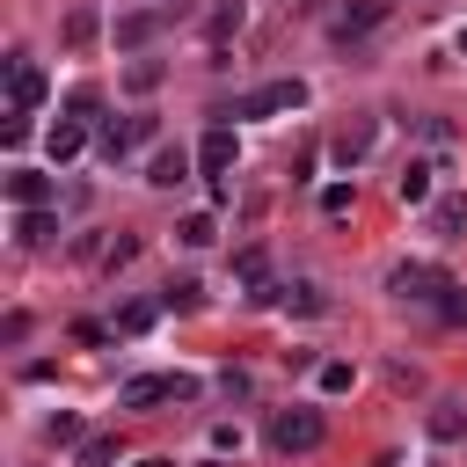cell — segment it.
<instances>
[{
    "instance_id": "cell-1",
    "label": "cell",
    "mask_w": 467,
    "mask_h": 467,
    "mask_svg": "<svg viewBox=\"0 0 467 467\" xmlns=\"http://www.w3.org/2000/svg\"><path fill=\"white\" fill-rule=\"evenodd\" d=\"M321 438H328L321 409H277V416H270V445H277V452H314Z\"/></svg>"
},
{
    "instance_id": "cell-2",
    "label": "cell",
    "mask_w": 467,
    "mask_h": 467,
    "mask_svg": "<svg viewBox=\"0 0 467 467\" xmlns=\"http://www.w3.org/2000/svg\"><path fill=\"white\" fill-rule=\"evenodd\" d=\"M452 277L438 270V263H401L394 277H387V292L401 299V306H438V292H445Z\"/></svg>"
},
{
    "instance_id": "cell-3",
    "label": "cell",
    "mask_w": 467,
    "mask_h": 467,
    "mask_svg": "<svg viewBox=\"0 0 467 467\" xmlns=\"http://www.w3.org/2000/svg\"><path fill=\"white\" fill-rule=\"evenodd\" d=\"M306 102V80H263V88H248L241 102H234V117H285V109H299Z\"/></svg>"
},
{
    "instance_id": "cell-4",
    "label": "cell",
    "mask_w": 467,
    "mask_h": 467,
    "mask_svg": "<svg viewBox=\"0 0 467 467\" xmlns=\"http://www.w3.org/2000/svg\"><path fill=\"white\" fill-rule=\"evenodd\" d=\"M372 139H379V117H343V124H336V139H328L336 168H358V161L372 153Z\"/></svg>"
},
{
    "instance_id": "cell-5",
    "label": "cell",
    "mask_w": 467,
    "mask_h": 467,
    "mask_svg": "<svg viewBox=\"0 0 467 467\" xmlns=\"http://www.w3.org/2000/svg\"><path fill=\"white\" fill-rule=\"evenodd\" d=\"M153 139V117H124V124H102L95 131V146H102V161H124L131 146H146Z\"/></svg>"
},
{
    "instance_id": "cell-6",
    "label": "cell",
    "mask_w": 467,
    "mask_h": 467,
    "mask_svg": "<svg viewBox=\"0 0 467 467\" xmlns=\"http://www.w3.org/2000/svg\"><path fill=\"white\" fill-rule=\"evenodd\" d=\"M175 7H146V15H117V51H146L153 36H161V22H168Z\"/></svg>"
},
{
    "instance_id": "cell-7",
    "label": "cell",
    "mask_w": 467,
    "mask_h": 467,
    "mask_svg": "<svg viewBox=\"0 0 467 467\" xmlns=\"http://www.w3.org/2000/svg\"><path fill=\"white\" fill-rule=\"evenodd\" d=\"M7 95H15V109L29 117V109L44 102V66H29V58L15 51V58H7Z\"/></svg>"
},
{
    "instance_id": "cell-8",
    "label": "cell",
    "mask_w": 467,
    "mask_h": 467,
    "mask_svg": "<svg viewBox=\"0 0 467 467\" xmlns=\"http://www.w3.org/2000/svg\"><path fill=\"white\" fill-rule=\"evenodd\" d=\"M117 401H124V409H153V401H175V372H139V379H124V387H117Z\"/></svg>"
},
{
    "instance_id": "cell-9",
    "label": "cell",
    "mask_w": 467,
    "mask_h": 467,
    "mask_svg": "<svg viewBox=\"0 0 467 467\" xmlns=\"http://www.w3.org/2000/svg\"><path fill=\"white\" fill-rule=\"evenodd\" d=\"M234 161H241V146H234V131H226V124H219V131H204V139H197V168H204V175H212V182H219V175H226V168H234Z\"/></svg>"
},
{
    "instance_id": "cell-10",
    "label": "cell",
    "mask_w": 467,
    "mask_h": 467,
    "mask_svg": "<svg viewBox=\"0 0 467 467\" xmlns=\"http://www.w3.org/2000/svg\"><path fill=\"white\" fill-rule=\"evenodd\" d=\"M190 161H197V153H182V146H161V153L146 161V182H153V190H175V182H190Z\"/></svg>"
},
{
    "instance_id": "cell-11",
    "label": "cell",
    "mask_w": 467,
    "mask_h": 467,
    "mask_svg": "<svg viewBox=\"0 0 467 467\" xmlns=\"http://www.w3.org/2000/svg\"><path fill=\"white\" fill-rule=\"evenodd\" d=\"M234 277H241V285H248V292H255V299H277V292H270V255H263V241H255V248H241V255H234Z\"/></svg>"
},
{
    "instance_id": "cell-12",
    "label": "cell",
    "mask_w": 467,
    "mask_h": 467,
    "mask_svg": "<svg viewBox=\"0 0 467 467\" xmlns=\"http://www.w3.org/2000/svg\"><path fill=\"white\" fill-rule=\"evenodd\" d=\"M387 7H394V0H350V7L336 15V36H343V44H350V36H365L372 22H387Z\"/></svg>"
},
{
    "instance_id": "cell-13",
    "label": "cell",
    "mask_w": 467,
    "mask_h": 467,
    "mask_svg": "<svg viewBox=\"0 0 467 467\" xmlns=\"http://www.w3.org/2000/svg\"><path fill=\"white\" fill-rule=\"evenodd\" d=\"M44 146H51V161H73V153L88 146V124H80V117H58V124L44 131Z\"/></svg>"
},
{
    "instance_id": "cell-14",
    "label": "cell",
    "mask_w": 467,
    "mask_h": 467,
    "mask_svg": "<svg viewBox=\"0 0 467 467\" xmlns=\"http://www.w3.org/2000/svg\"><path fill=\"white\" fill-rule=\"evenodd\" d=\"M51 234H58V219H51L44 204H22V219H15V241H22V248H44Z\"/></svg>"
},
{
    "instance_id": "cell-15",
    "label": "cell",
    "mask_w": 467,
    "mask_h": 467,
    "mask_svg": "<svg viewBox=\"0 0 467 467\" xmlns=\"http://www.w3.org/2000/svg\"><path fill=\"white\" fill-rule=\"evenodd\" d=\"M7 197H15V204H51V175L15 168V175H7Z\"/></svg>"
},
{
    "instance_id": "cell-16",
    "label": "cell",
    "mask_w": 467,
    "mask_h": 467,
    "mask_svg": "<svg viewBox=\"0 0 467 467\" xmlns=\"http://www.w3.org/2000/svg\"><path fill=\"white\" fill-rule=\"evenodd\" d=\"M95 29H102V15H95V7H73V15L58 22V36H66V51H80V44H95Z\"/></svg>"
},
{
    "instance_id": "cell-17",
    "label": "cell",
    "mask_w": 467,
    "mask_h": 467,
    "mask_svg": "<svg viewBox=\"0 0 467 467\" xmlns=\"http://www.w3.org/2000/svg\"><path fill=\"white\" fill-rule=\"evenodd\" d=\"M394 197H401V204H431V168H423V161H409V168L394 175Z\"/></svg>"
},
{
    "instance_id": "cell-18",
    "label": "cell",
    "mask_w": 467,
    "mask_h": 467,
    "mask_svg": "<svg viewBox=\"0 0 467 467\" xmlns=\"http://www.w3.org/2000/svg\"><path fill=\"white\" fill-rule=\"evenodd\" d=\"M460 226H467V197H460V190H445V197L431 204V234H460Z\"/></svg>"
},
{
    "instance_id": "cell-19",
    "label": "cell",
    "mask_w": 467,
    "mask_h": 467,
    "mask_svg": "<svg viewBox=\"0 0 467 467\" xmlns=\"http://www.w3.org/2000/svg\"><path fill=\"white\" fill-rule=\"evenodd\" d=\"M161 73H168L161 58H131V66H124V95H153V88H161Z\"/></svg>"
},
{
    "instance_id": "cell-20",
    "label": "cell",
    "mask_w": 467,
    "mask_h": 467,
    "mask_svg": "<svg viewBox=\"0 0 467 467\" xmlns=\"http://www.w3.org/2000/svg\"><path fill=\"white\" fill-rule=\"evenodd\" d=\"M175 241H182V248H204V241H219V219H212V212H190V219L175 226Z\"/></svg>"
},
{
    "instance_id": "cell-21",
    "label": "cell",
    "mask_w": 467,
    "mask_h": 467,
    "mask_svg": "<svg viewBox=\"0 0 467 467\" xmlns=\"http://www.w3.org/2000/svg\"><path fill=\"white\" fill-rule=\"evenodd\" d=\"M161 306H175V314H190V306H204V285H197V277H175V285L161 292Z\"/></svg>"
},
{
    "instance_id": "cell-22",
    "label": "cell",
    "mask_w": 467,
    "mask_h": 467,
    "mask_svg": "<svg viewBox=\"0 0 467 467\" xmlns=\"http://www.w3.org/2000/svg\"><path fill=\"white\" fill-rule=\"evenodd\" d=\"M234 29H241V0H226V7H219V15L204 22V36H212V44H226Z\"/></svg>"
},
{
    "instance_id": "cell-23",
    "label": "cell",
    "mask_w": 467,
    "mask_h": 467,
    "mask_svg": "<svg viewBox=\"0 0 467 467\" xmlns=\"http://www.w3.org/2000/svg\"><path fill=\"white\" fill-rule=\"evenodd\" d=\"M131 255H139V234H117V241H109V248H102V270H109V277H117V270H124V263H131Z\"/></svg>"
},
{
    "instance_id": "cell-24",
    "label": "cell",
    "mask_w": 467,
    "mask_h": 467,
    "mask_svg": "<svg viewBox=\"0 0 467 467\" xmlns=\"http://www.w3.org/2000/svg\"><path fill=\"white\" fill-rule=\"evenodd\" d=\"M277 299H285V306H292V314H321V306H328V299H321V292H314V285H285V292H277Z\"/></svg>"
},
{
    "instance_id": "cell-25",
    "label": "cell",
    "mask_w": 467,
    "mask_h": 467,
    "mask_svg": "<svg viewBox=\"0 0 467 467\" xmlns=\"http://www.w3.org/2000/svg\"><path fill=\"white\" fill-rule=\"evenodd\" d=\"M117 328H124V336H139V328H153V306H146V299H131V306L117 314Z\"/></svg>"
},
{
    "instance_id": "cell-26",
    "label": "cell",
    "mask_w": 467,
    "mask_h": 467,
    "mask_svg": "<svg viewBox=\"0 0 467 467\" xmlns=\"http://www.w3.org/2000/svg\"><path fill=\"white\" fill-rule=\"evenodd\" d=\"M109 460H117V438H88L80 445V467H109Z\"/></svg>"
},
{
    "instance_id": "cell-27",
    "label": "cell",
    "mask_w": 467,
    "mask_h": 467,
    "mask_svg": "<svg viewBox=\"0 0 467 467\" xmlns=\"http://www.w3.org/2000/svg\"><path fill=\"white\" fill-rule=\"evenodd\" d=\"M438 321H467V292H460V285L438 292Z\"/></svg>"
},
{
    "instance_id": "cell-28",
    "label": "cell",
    "mask_w": 467,
    "mask_h": 467,
    "mask_svg": "<svg viewBox=\"0 0 467 467\" xmlns=\"http://www.w3.org/2000/svg\"><path fill=\"white\" fill-rule=\"evenodd\" d=\"M343 387H350V365L328 358V365H321V394H343Z\"/></svg>"
},
{
    "instance_id": "cell-29",
    "label": "cell",
    "mask_w": 467,
    "mask_h": 467,
    "mask_svg": "<svg viewBox=\"0 0 467 467\" xmlns=\"http://www.w3.org/2000/svg\"><path fill=\"white\" fill-rule=\"evenodd\" d=\"M44 431H51V445H73V438H80V423H73V416H51Z\"/></svg>"
},
{
    "instance_id": "cell-30",
    "label": "cell",
    "mask_w": 467,
    "mask_h": 467,
    "mask_svg": "<svg viewBox=\"0 0 467 467\" xmlns=\"http://www.w3.org/2000/svg\"><path fill=\"white\" fill-rule=\"evenodd\" d=\"M139 467H168V460H139Z\"/></svg>"
},
{
    "instance_id": "cell-31",
    "label": "cell",
    "mask_w": 467,
    "mask_h": 467,
    "mask_svg": "<svg viewBox=\"0 0 467 467\" xmlns=\"http://www.w3.org/2000/svg\"><path fill=\"white\" fill-rule=\"evenodd\" d=\"M460 51H467V29H460Z\"/></svg>"
}]
</instances>
